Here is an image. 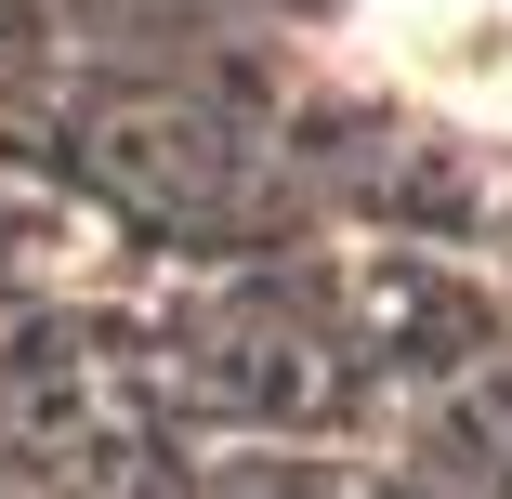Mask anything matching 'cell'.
Segmentation results:
<instances>
[{"label": "cell", "instance_id": "1", "mask_svg": "<svg viewBox=\"0 0 512 499\" xmlns=\"http://www.w3.org/2000/svg\"><path fill=\"white\" fill-rule=\"evenodd\" d=\"M381 40L421 92L512 119V0H381Z\"/></svg>", "mask_w": 512, "mask_h": 499}]
</instances>
